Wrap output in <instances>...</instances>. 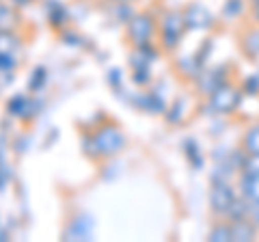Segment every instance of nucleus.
<instances>
[{"mask_svg":"<svg viewBox=\"0 0 259 242\" xmlns=\"http://www.w3.org/2000/svg\"><path fill=\"white\" fill-rule=\"evenodd\" d=\"M125 145H127V139H125L123 128L112 119L104 121L93 132L82 136V149L91 160L115 158L117 154H121L125 149Z\"/></svg>","mask_w":259,"mask_h":242,"instance_id":"nucleus-1","label":"nucleus"},{"mask_svg":"<svg viewBox=\"0 0 259 242\" xmlns=\"http://www.w3.org/2000/svg\"><path fill=\"white\" fill-rule=\"evenodd\" d=\"M186 33H188V28H186L182 9L180 11L168 9V11H164L160 15V20H158V42H160V48L164 52H175L177 48L182 46Z\"/></svg>","mask_w":259,"mask_h":242,"instance_id":"nucleus-2","label":"nucleus"},{"mask_svg":"<svg viewBox=\"0 0 259 242\" xmlns=\"http://www.w3.org/2000/svg\"><path fill=\"white\" fill-rule=\"evenodd\" d=\"M242 100H244V91L240 89L238 83H225L223 87H218L214 93L207 95L205 102V110H209L212 115H233L238 112V108L242 106Z\"/></svg>","mask_w":259,"mask_h":242,"instance_id":"nucleus-3","label":"nucleus"},{"mask_svg":"<svg viewBox=\"0 0 259 242\" xmlns=\"http://www.w3.org/2000/svg\"><path fill=\"white\" fill-rule=\"evenodd\" d=\"M158 37V18L151 11H136L125 24V39L132 48L151 44Z\"/></svg>","mask_w":259,"mask_h":242,"instance_id":"nucleus-4","label":"nucleus"},{"mask_svg":"<svg viewBox=\"0 0 259 242\" xmlns=\"http://www.w3.org/2000/svg\"><path fill=\"white\" fill-rule=\"evenodd\" d=\"M238 195L240 192L233 182H212V188H209V195H207L209 212L216 219H227V214H229L231 206L236 204Z\"/></svg>","mask_w":259,"mask_h":242,"instance_id":"nucleus-5","label":"nucleus"},{"mask_svg":"<svg viewBox=\"0 0 259 242\" xmlns=\"http://www.w3.org/2000/svg\"><path fill=\"white\" fill-rule=\"evenodd\" d=\"M194 83V91L201 95L214 93L218 87H223L225 83H231V74H229V65H216V67H203V71L192 80Z\"/></svg>","mask_w":259,"mask_h":242,"instance_id":"nucleus-6","label":"nucleus"},{"mask_svg":"<svg viewBox=\"0 0 259 242\" xmlns=\"http://www.w3.org/2000/svg\"><path fill=\"white\" fill-rule=\"evenodd\" d=\"M182 15L188 30H209L216 24V15L203 3H188L182 7Z\"/></svg>","mask_w":259,"mask_h":242,"instance_id":"nucleus-7","label":"nucleus"},{"mask_svg":"<svg viewBox=\"0 0 259 242\" xmlns=\"http://www.w3.org/2000/svg\"><path fill=\"white\" fill-rule=\"evenodd\" d=\"M238 46L244 59L259 63V24H250L238 37Z\"/></svg>","mask_w":259,"mask_h":242,"instance_id":"nucleus-8","label":"nucleus"},{"mask_svg":"<svg viewBox=\"0 0 259 242\" xmlns=\"http://www.w3.org/2000/svg\"><path fill=\"white\" fill-rule=\"evenodd\" d=\"M91 236H93V219L89 214H78L63 233L65 240H91Z\"/></svg>","mask_w":259,"mask_h":242,"instance_id":"nucleus-9","label":"nucleus"},{"mask_svg":"<svg viewBox=\"0 0 259 242\" xmlns=\"http://www.w3.org/2000/svg\"><path fill=\"white\" fill-rule=\"evenodd\" d=\"M39 110V104L37 100H30L26 98V95H13V98L9 100V104H7V112L13 117H20V119H30L35 112Z\"/></svg>","mask_w":259,"mask_h":242,"instance_id":"nucleus-10","label":"nucleus"},{"mask_svg":"<svg viewBox=\"0 0 259 242\" xmlns=\"http://www.w3.org/2000/svg\"><path fill=\"white\" fill-rule=\"evenodd\" d=\"M46 18H48V24L56 30H63L67 26L69 22V9L65 7L61 0H46Z\"/></svg>","mask_w":259,"mask_h":242,"instance_id":"nucleus-11","label":"nucleus"},{"mask_svg":"<svg viewBox=\"0 0 259 242\" xmlns=\"http://www.w3.org/2000/svg\"><path fill=\"white\" fill-rule=\"evenodd\" d=\"M236 188L244 199L259 201V173H238Z\"/></svg>","mask_w":259,"mask_h":242,"instance_id":"nucleus-12","label":"nucleus"},{"mask_svg":"<svg viewBox=\"0 0 259 242\" xmlns=\"http://www.w3.org/2000/svg\"><path fill=\"white\" fill-rule=\"evenodd\" d=\"M231 223V242H253L259 236V227L248 219L229 221Z\"/></svg>","mask_w":259,"mask_h":242,"instance_id":"nucleus-13","label":"nucleus"},{"mask_svg":"<svg viewBox=\"0 0 259 242\" xmlns=\"http://www.w3.org/2000/svg\"><path fill=\"white\" fill-rule=\"evenodd\" d=\"M175 65H177V74L184 76L186 80H194L201 74V71H203V67H207V65H203V63L197 59V54L182 56V59H177Z\"/></svg>","mask_w":259,"mask_h":242,"instance_id":"nucleus-14","label":"nucleus"},{"mask_svg":"<svg viewBox=\"0 0 259 242\" xmlns=\"http://www.w3.org/2000/svg\"><path fill=\"white\" fill-rule=\"evenodd\" d=\"M22 24V15L18 7L11 3H0V30H18Z\"/></svg>","mask_w":259,"mask_h":242,"instance_id":"nucleus-15","label":"nucleus"},{"mask_svg":"<svg viewBox=\"0 0 259 242\" xmlns=\"http://www.w3.org/2000/svg\"><path fill=\"white\" fill-rule=\"evenodd\" d=\"M240 147L246 154H255L259 156V121H253L244 128V132L240 136Z\"/></svg>","mask_w":259,"mask_h":242,"instance_id":"nucleus-16","label":"nucleus"},{"mask_svg":"<svg viewBox=\"0 0 259 242\" xmlns=\"http://www.w3.org/2000/svg\"><path fill=\"white\" fill-rule=\"evenodd\" d=\"M248 11V0H225L221 7V20L223 22H236L244 18Z\"/></svg>","mask_w":259,"mask_h":242,"instance_id":"nucleus-17","label":"nucleus"},{"mask_svg":"<svg viewBox=\"0 0 259 242\" xmlns=\"http://www.w3.org/2000/svg\"><path fill=\"white\" fill-rule=\"evenodd\" d=\"M182 151H184V158L188 160V165L192 167V169H203V165H205V158H203V154H201V145H199V141H194L192 136H188L184 143H182Z\"/></svg>","mask_w":259,"mask_h":242,"instance_id":"nucleus-18","label":"nucleus"},{"mask_svg":"<svg viewBox=\"0 0 259 242\" xmlns=\"http://www.w3.org/2000/svg\"><path fill=\"white\" fill-rule=\"evenodd\" d=\"M22 48V37L18 30H0V52L3 54H15Z\"/></svg>","mask_w":259,"mask_h":242,"instance_id":"nucleus-19","label":"nucleus"},{"mask_svg":"<svg viewBox=\"0 0 259 242\" xmlns=\"http://www.w3.org/2000/svg\"><path fill=\"white\" fill-rule=\"evenodd\" d=\"M207 240L209 242H231V223L227 219H218L212 229L207 231Z\"/></svg>","mask_w":259,"mask_h":242,"instance_id":"nucleus-20","label":"nucleus"},{"mask_svg":"<svg viewBox=\"0 0 259 242\" xmlns=\"http://www.w3.org/2000/svg\"><path fill=\"white\" fill-rule=\"evenodd\" d=\"M46 78H48V69L44 65L35 67V69H32V74H30V80H28V91L30 93L41 91L44 85H46Z\"/></svg>","mask_w":259,"mask_h":242,"instance_id":"nucleus-21","label":"nucleus"},{"mask_svg":"<svg viewBox=\"0 0 259 242\" xmlns=\"http://www.w3.org/2000/svg\"><path fill=\"white\" fill-rule=\"evenodd\" d=\"M240 89L244 91V95H250V98H257L259 95V76L257 74H248L240 80Z\"/></svg>","mask_w":259,"mask_h":242,"instance_id":"nucleus-22","label":"nucleus"},{"mask_svg":"<svg viewBox=\"0 0 259 242\" xmlns=\"http://www.w3.org/2000/svg\"><path fill=\"white\" fill-rule=\"evenodd\" d=\"M182 115H184V112H182V100H175V102L171 104V108H166V110H164V117H166V121H168L171 126H177V124H180V121H182Z\"/></svg>","mask_w":259,"mask_h":242,"instance_id":"nucleus-23","label":"nucleus"},{"mask_svg":"<svg viewBox=\"0 0 259 242\" xmlns=\"http://www.w3.org/2000/svg\"><path fill=\"white\" fill-rule=\"evenodd\" d=\"M18 67V61H15V54H3L0 52V74H9Z\"/></svg>","mask_w":259,"mask_h":242,"instance_id":"nucleus-24","label":"nucleus"},{"mask_svg":"<svg viewBox=\"0 0 259 242\" xmlns=\"http://www.w3.org/2000/svg\"><path fill=\"white\" fill-rule=\"evenodd\" d=\"M9 180H11V167L5 163V158H0V190L7 186Z\"/></svg>","mask_w":259,"mask_h":242,"instance_id":"nucleus-25","label":"nucleus"},{"mask_svg":"<svg viewBox=\"0 0 259 242\" xmlns=\"http://www.w3.org/2000/svg\"><path fill=\"white\" fill-rule=\"evenodd\" d=\"M248 221L259 227V201H248Z\"/></svg>","mask_w":259,"mask_h":242,"instance_id":"nucleus-26","label":"nucleus"},{"mask_svg":"<svg viewBox=\"0 0 259 242\" xmlns=\"http://www.w3.org/2000/svg\"><path fill=\"white\" fill-rule=\"evenodd\" d=\"M248 13L253 24H259V0H248Z\"/></svg>","mask_w":259,"mask_h":242,"instance_id":"nucleus-27","label":"nucleus"},{"mask_svg":"<svg viewBox=\"0 0 259 242\" xmlns=\"http://www.w3.org/2000/svg\"><path fill=\"white\" fill-rule=\"evenodd\" d=\"M11 5H15V7H28V5H32L35 0H9Z\"/></svg>","mask_w":259,"mask_h":242,"instance_id":"nucleus-28","label":"nucleus"},{"mask_svg":"<svg viewBox=\"0 0 259 242\" xmlns=\"http://www.w3.org/2000/svg\"><path fill=\"white\" fill-rule=\"evenodd\" d=\"M112 3H134V0H112Z\"/></svg>","mask_w":259,"mask_h":242,"instance_id":"nucleus-29","label":"nucleus"}]
</instances>
